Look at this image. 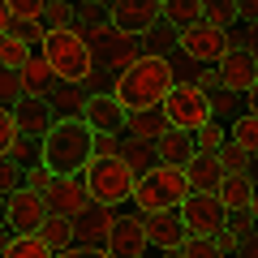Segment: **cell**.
<instances>
[{
	"label": "cell",
	"mask_w": 258,
	"mask_h": 258,
	"mask_svg": "<svg viewBox=\"0 0 258 258\" xmlns=\"http://www.w3.org/2000/svg\"><path fill=\"white\" fill-rule=\"evenodd\" d=\"M95 159V129L82 116L56 120L43 134V151H39V164L52 176H82L86 164Z\"/></svg>",
	"instance_id": "6da1fadb"
},
{
	"label": "cell",
	"mask_w": 258,
	"mask_h": 258,
	"mask_svg": "<svg viewBox=\"0 0 258 258\" xmlns=\"http://www.w3.org/2000/svg\"><path fill=\"white\" fill-rule=\"evenodd\" d=\"M168 86H172V64H168V56H147L142 52L138 60L116 78L112 99L125 112H142V108H159V99L168 95Z\"/></svg>",
	"instance_id": "7a4b0ae2"
},
{
	"label": "cell",
	"mask_w": 258,
	"mask_h": 258,
	"mask_svg": "<svg viewBox=\"0 0 258 258\" xmlns=\"http://www.w3.org/2000/svg\"><path fill=\"white\" fill-rule=\"evenodd\" d=\"M39 56L47 60L52 78H60V82H78V86H86V78L95 74L91 47L78 39V30H74V26H64V30H43Z\"/></svg>",
	"instance_id": "3957f363"
},
{
	"label": "cell",
	"mask_w": 258,
	"mask_h": 258,
	"mask_svg": "<svg viewBox=\"0 0 258 258\" xmlns=\"http://www.w3.org/2000/svg\"><path fill=\"white\" fill-rule=\"evenodd\" d=\"M82 181H86V194H91V203L120 211V207L129 203V194H134V181H138V176H134V168H129L125 159L112 151V155H95L91 164H86Z\"/></svg>",
	"instance_id": "277c9868"
},
{
	"label": "cell",
	"mask_w": 258,
	"mask_h": 258,
	"mask_svg": "<svg viewBox=\"0 0 258 258\" xmlns=\"http://www.w3.org/2000/svg\"><path fill=\"white\" fill-rule=\"evenodd\" d=\"M185 194H189V185H185L181 168L155 164V168H147V172L134 181L129 203H134V211H138V215H147V211H172V207H181Z\"/></svg>",
	"instance_id": "5b68a950"
},
{
	"label": "cell",
	"mask_w": 258,
	"mask_h": 258,
	"mask_svg": "<svg viewBox=\"0 0 258 258\" xmlns=\"http://www.w3.org/2000/svg\"><path fill=\"white\" fill-rule=\"evenodd\" d=\"M159 112H164L168 129H185V134H194V129H203L207 120H211L207 91H203V86H185V82L168 86V95L159 99Z\"/></svg>",
	"instance_id": "8992f818"
},
{
	"label": "cell",
	"mask_w": 258,
	"mask_h": 258,
	"mask_svg": "<svg viewBox=\"0 0 258 258\" xmlns=\"http://www.w3.org/2000/svg\"><path fill=\"white\" fill-rule=\"evenodd\" d=\"M176 215H181V224H185L189 237H220L224 220H228V211L220 207L215 194H185L181 207H176Z\"/></svg>",
	"instance_id": "52a82bcc"
},
{
	"label": "cell",
	"mask_w": 258,
	"mask_h": 258,
	"mask_svg": "<svg viewBox=\"0 0 258 258\" xmlns=\"http://www.w3.org/2000/svg\"><path fill=\"white\" fill-rule=\"evenodd\" d=\"M47 215V198L43 189H30V185H18V189L5 198V228L13 237H26V232H39Z\"/></svg>",
	"instance_id": "ba28073f"
},
{
	"label": "cell",
	"mask_w": 258,
	"mask_h": 258,
	"mask_svg": "<svg viewBox=\"0 0 258 258\" xmlns=\"http://www.w3.org/2000/svg\"><path fill=\"white\" fill-rule=\"evenodd\" d=\"M176 52H181L185 60H194V64H211L215 69V60L228 52V35L215 30V26H207V22H194V26L176 30Z\"/></svg>",
	"instance_id": "9c48e42d"
},
{
	"label": "cell",
	"mask_w": 258,
	"mask_h": 258,
	"mask_svg": "<svg viewBox=\"0 0 258 258\" xmlns=\"http://www.w3.org/2000/svg\"><path fill=\"white\" fill-rule=\"evenodd\" d=\"M103 254L108 258H142V254H151L138 211H116L112 232H108V241H103Z\"/></svg>",
	"instance_id": "30bf717a"
},
{
	"label": "cell",
	"mask_w": 258,
	"mask_h": 258,
	"mask_svg": "<svg viewBox=\"0 0 258 258\" xmlns=\"http://www.w3.org/2000/svg\"><path fill=\"white\" fill-rule=\"evenodd\" d=\"M215 86H224V91H254L258 86V56L254 52H237V47H228V52L215 60Z\"/></svg>",
	"instance_id": "8fae6325"
},
{
	"label": "cell",
	"mask_w": 258,
	"mask_h": 258,
	"mask_svg": "<svg viewBox=\"0 0 258 258\" xmlns=\"http://www.w3.org/2000/svg\"><path fill=\"white\" fill-rule=\"evenodd\" d=\"M112 220H116V211H112V207L86 203L78 215H69V228H74V245L103 249V241H108V232H112Z\"/></svg>",
	"instance_id": "7c38bea8"
},
{
	"label": "cell",
	"mask_w": 258,
	"mask_h": 258,
	"mask_svg": "<svg viewBox=\"0 0 258 258\" xmlns=\"http://www.w3.org/2000/svg\"><path fill=\"white\" fill-rule=\"evenodd\" d=\"M142 232H147V245L151 249H181L185 241H189V232H185L176 207H172V211H147V215H142Z\"/></svg>",
	"instance_id": "4fadbf2b"
},
{
	"label": "cell",
	"mask_w": 258,
	"mask_h": 258,
	"mask_svg": "<svg viewBox=\"0 0 258 258\" xmlns=\"http://www.w3.org/2000/svg\"><path fill=\"white\" fill-rule=\"evenodd\" d=\"M108 18H112V26H116L120 35L138 39L147 26L159 22V0H116V5L108 9Z\"/></svg>",
	"instance_id": "5bb4252c"
},
{
	"label": "cell",
	"mask_w": 258,
	"mask_h": 258,
	"mask_svg": "<svg viewBox=\"0 0 258 258\" xmlns=\"http://www.w3.org/2000/svg\"><path fill=\"white\" fill-rule=\"evenodd\" d=\"M13 125H18V134H30V138H43L47 129L56 125V116H52V108H47V99L43 95H22L18 103H13Z\"/></svg>",
	"instance_id": "9a60e30c"
},
{
	"label": "cell",
	"mask_w": 258,
	"mask_h": 258,
	"mask_svg": "<svg viewBox=\"0 0 258 258\" xmlns=\"http://www.w3.org/2000/svg\"><path fill=\"white\" fill-rule=\"evenodd\" d=\"M43 99H47V108H52L56 120H69V116H82V112H86L91 91L78 86V82H60V78H52V82L43 86Z\"/></svg>",
	"instance_id": "2e32d148"
},
{
	"label": "cell",
	"mask_w": 258,
	"mask_h": 258,
	"mask_svg": "<svg viewBox=\"0 0 258 258\" xmlns=\"http://www.w3.org/2000/svg\"><path fill=\"white\" fill-rule=\"evenodd\" d=\"M43 198H47V211H56V215H78L86 203H91L82 176H56V181L43 189Z\"/></svg>",
	"instance_id": "e0dca14e"
},
{
	"label": "cell",
	"mask_w": 258,
	"mask_h": 258,
	"mask_svg": "<svg viewBox=\"0 0 258 258\" xmlns=\"http://www.w3.org/2000/svg\"><path fill=\"white\" fill-rule=\"evenodd\" d=\"M142 56V43L134 35H120V39H112V43H103V47H95L91 52V60H95V69H103V74H112V78H120L129 69V64Z\"/></svg>",
	"instance_id": "ac0fdd59"
},
{
	"label": "cell",
	"mask_w": 258,
	"mask_h": 258,
	"mask_svg": "<svg viewBox=\"0 0 258 258\" xmlns=\"http://www.w3.org/2000/svg\"><path fill=\"white\" fill-rule=\"evenodd\" d=\"M215 198H220L224 211H258L254 172H224L220 185H215Z\"/></svg>",
	"instance_id": "d6986e66"
},
{
	"label": "cell",
	"mask_w": 258,
	"mask_h": 258,
	"mask_svg": "<svg viewBox=\"0 0 258 258\" xmlns=\"http://www.w3.org/2000/svg\"><path fill=\"white\" fill-rule=\"evenodd\" d=\"M125 116L129 112L120 108L112 95H91V99H86V112H82V120L95 129V134H112V138L125 134Z\"/></svg>",
	"instance_id": "ffe728a7"
},
{
	"label": "cell",
	"mask_w": 258,
	"mask_h": 258,
	"mask_svg": "<svg viewBox=\"0 0 258 258\" xmlns=\"http://www.w3.org/2000/svg\"><path fill=\"white\" fill-rule=\"evenodd\" d=\"M151 151H155V164H168V168H185L198 155V151H194V138L185 129H164V134L151 142Z\"/></svg>",
	"instance_id": "44dd1931"
},
{
	"label": "cell",
	"mask_w": 258,
	"mask_h": 258,
	"mask_svg": "<svg viewBox=\"0 0 258 258\" xmlns=\"http://www.w3.org/2000/svg\"><path fill=\"white\" fill-rule=\"evenodd\" d=\"M181 176H185V185H189V194H215V185H220V176H224V164L215 155H207V151H198V155L181 168Z\"/></svg>",
	"instance_id": "7402d4cb"
},
{
	"label": "cell",
	"mask_w": 258,
	"mask_h": 258,
	"mask_svg": "<svg viewBox=\"0 0 258 258\" xmlns=\"http://www.w3.org/2000/svg\"><path fill=\"white\" fill-rule=\"evenodd\" d=\"M207 103H211V120H215V125H228V120L241 116V112H254L249 91L237 95V91H224V86H215V91H207Z\"/></svg>",
	"instance_id": "603a6c76"
},
{
	"label": "cell",
	"mask_w": 258,
	"mask_h": 258,
	"mask_svg": "<svg viewBox=\"0 0 258 258\" xmlns=\"http://www.w3.org/2000/svg\"><path fill=\"white\" fill-rule=\"evenodd\" d=\"M116 155L134 168V176H142L147 168H155V151L147 138H134V134H116Z\"/></svg>",
	"instance_id": "cb8c5ba5"
},
{
	"label": "cell",
	"mask_w": 258,
	"mask_h": 258,
	"mask_svg": "<svg viewBox=\"0 0 258 258\" xmlns=\"http://www.w3.org/2000/svg\"><path fill=\"white\" fill-rule=\"evenodd\" d=\"M224 138H228L237 151H245V155H258V112L232 116L228 125H224Z\"/></svg>",
	"instance_id": "d4e9b609"
},
{
	"label": "cell",
	"mask_w": 258,
	"mask_h": 258,
	"mask_svg": "<svg viewBox=\"0 0 258 258\" xmlns=\"http://www.w3.org/2000/svg\"><path fill=\"white\" fill-rule=\"evenodd\" d=\"M168 64H172V82H185V86H203V91H215V69L211 64H194L185 60L181 52L168 56Z\"/></svg>",
	"instance_id": "484cf974"
},
{
	"label": "cell",
	"mask_w": 258,
	"mask_h": 258,
	"mask_svg": "<svg viewBox=\"0 0 258 258\" xmlns=\"http://www.w3.org/2000/svg\"><path fill=\"white\" fill-rule=\"evenodd\" d=\"M159 22L172 30H185L194 22H203V0H159Z\"/></svg>",
	"instance_id": "4316f807"
},
{
	"label": "cell",
	"mask_w": 258,
	"mask_h": 258,
	"mask_svg": "<svg viewBox=\"0 0 258 258\" xmlns=\"http://www.w3.org/2000/svg\"><path fill=\"white\" fill-rule=\"evenodd\" d=\"M164 129H168V120H164L159 108H142V112H129V116H125V134H134V138L155 142Z\"/></svg>",
	"instance_id": "83f0119b"
},
{
	"label": "cell",
	"mask_w": 258,
	"mask_h": 258,
	"mask_svg": "<svg viewBox=\"0 0 258 258\" xmlns=\"http://www.w3.org/2000/svg\"><path fill=\"white\" fill-rule=\"evenodd\" d=\"M13 78H18V95H43V86L52 82V69H47L43 56H30Z\"/></svg>",
	"instance_id": "f1b7e54d"
},
{
	"label": "cell",
	"mask_w": 258,
	"mask_h": 258,
	"mask_svg": "<svg viewBox=\"0 0 258 258\" xmlns=\"http://www.w3.org/2000/svg\"><path fill=\"white\" fill-rule=\"evenodd\" d=\"M35 237L43 241L47 249H64V245H74V228H69V215H56V211H47Z\"/></svg>",
	"instance_id": "f546056e"
},
{
	"label": "cell",
	"mask_w": 258,
	"mask_h": 258,
	"mask_svg": "<svg viewBox=\"0 0 258 258\" xmlns=\"http://www.w3.org/2000/svg\"><path fill=\"white\" fill-rule=\"evenodd\" d=\"M138 43H142L147 56H172L176 52V30L168 26V22H155V26H147L138 35Z\"/></svg>",
	"instance_id": "4dcf8cb0"
},
{
	"label": "cell",
	"mask_w": 258,
	"mask_h": 258,
	"mask_svg": "<svg viewBox=\"0 0 258 258\" xmlns=\"http://www.w3.org/2000/svg\"><path fill=\"white\" fill-rule=\"evenodd\" d=\"M30 56H35V47H30L26 39H18V35H0V69H13V74H18Z\"/></svg>",
	"instance_id": "1f68e13d"
},
{
	"label": "cell",
	"mask_w": 258,
	"mask_h": 258,
	"mask_svg": "<svg viewBox=\"0 0 258 258\" xmlns=\"http://www.w3.org/2000/svg\"><path fill=\"white\" fill-rule=\"evenodd\" d=\"M52 254H56V249H47L35 232H26V237H13L0 258H52Z\"/></svg>",
	"instance_id": "d6a6232c"
},
{
	"label": "cell",
	"mask_w": 258,
	"mask_h": 258,
	"mask_svg": "<svg viewBox=\"0 0 258 258\" xmlns=\"http://www.w3.org/2000/svg\"><path fill=\"white\" fill-rule=\"evenodd\" d=\"M39 26H43V30H64V26H74V0H47Z\"/></svg>",
	"instance_id": "836d02e7"
},
{
	"label": "cell",
	"mask_w": 258,
	"mask_h": 258,
	"mask_svg": "<svg viewBox=\"0 0 258 258\" xmlns=\"http://www.w3.org/2000/svg\"><path fill=\"white\" fill-rule=\"evenodd\" d=\"M78 30V39H82L86 47H103V43H112V39H120V30L112 26V18H103V22H91V26H74Z\"/></svg>",
	"instance_id": "e575fe53"
},
{
	"label": "cell",
	"mask_w": 258,
	"mask_h": 258,
	"mask_svg": "<svg viewBox=\"0 0 258 258\" xmlns=\"http://www.w3.org/2000/svg\"><path fill=\"white\" fill-rule=\"evenodd\" d=\"M203 22L215 30H228L237 26V9H232V0H203Z\"/></svg>",
	"instance_id": "d590c367"
},
{
	"label": "cell",
	"mask_w": 258,
	"mask_h": 258,
	"mask_svg": "<svg viewBox=\"0 0 258 258\" xmlns=\"http://www.w3.org/2000/svg\"><path fill=\"white\" fill-rule=\"evenodd\" d=\"M39 151H43V138H30V134H18V142H13L9 159H13L18 168H30V164H39Z\"/></svg>",
	"instance_id": "8d00e7d4"
},
{
	"label": "cell",
	"mask_w": 258,
	"mask_h": 258,
	"mask_svg": "<svg viewBox=\"0 0 258 258\" xmlns=\"http://www.w3.org/2000/svg\"><path fill=\"white\" fill-rule=\"evenodd\" d=\"M215 159L224 164V172H254V155H245V151H237L228 138H224V147L215 151Z\"/></svg>",
	"instance_id": "74e56055"
},
{
	"label": "cell",
	"mask_w": 258,
	"mask_h": 258,
	"mask_svg": "<svg viewBox=\"0 0 258 258\" xmlns=\"http://www.w3.org/2000/svg\"><path fill=\"white\" fill-rule=\"evenodd\" d=\"M194 151H207V155H215V151L224 147V125H215V120H207L203 129H194Z\"/></svg>",
	"instance_id": "f35d334b"
},
{
	"label": "cell",
	"mask_w": 258,
	"mask_h": 258,
	"mask_svg": "<svg viewBox=\"0 0 258 258\" xmlns=\"http://www.w3.org/2000/svg\"><path fill=\"white\" fill-rule=\"evenodd\" d=\"M181 258H228V254L220 249V241H215V237H189L181 245Z\"/></svg>",
	"instance_id": "ab89813d"
},
{
	"label": "cell",
	"mask_w": 258,
	"mask_h": 258,
	"mask_svg": "<svg viewBox=\"0 0 258 258\" xmlns=\"http://www.w3.org/2000/svg\"><path fill=\"white\" fill-rule=\"evenodd\" d=\"M0 35H18V39H26L30 47L43 43V26H39V22H26V18H9V26L0 30Z\"/></svg>",
	"instance_id": "60d3db41"
},
{
	"label": "cell",
	"mask_w": 258,
	"mask_h": 258,
	"mask_svg": "<svg viewBox=\"0 0 258 258\" xmlns=\"http://www.w3.org/2000/svg\"><path fill=\"white\" fill-rule=\"evenodd\" d=\"M108 18V5L99 0H74V26H91V22H103Z\"/></svg>",
	"instance_id": "b9f144b4"
},
{
	"label": "cell",
	"mask_w": 258,
	"mask_h": 258,
	"mask_svg": "<svg viewBox=\"0 0 258 258\" xmlns=\"http://www.w3.org/2000/svg\"><path fill=\"white\" fill-rule=\"evenodd\" d=\"M13 142H18V125H13V112L0 108V159H9Z\"/></svg>",
	"instance_id": "7bdbcfd3"
},
{
	"label": "cell",
	"mask_w": 258,
	"mask_h": 258,
	"mask_svg": "<svg viewBox=\"0 0 258 258\" xmlns=\"http://www.w3.org/2000/svg\"><path fill=\"white\" fill-rule=\"evenodd\" d=\"M18 185H22V168L13 164V159H0V203H5Z\"/></svg>",
	"instance_id": "ee69618b"
},
{
	"label": "cell",
	"mask_w": 258,
	"mask_h": 258,
	"mask_svg": "<svg viewBox=\"0 0 258 258\" xmlns=\"http://www.w3.org/2000/svg\"><path fill=\"white\" fill-rule=\"evenodd\" d=\"M43 5H47V0H9V18L39 22V18H43Z\"/></svg>",
	"instance_id": "f6af8a7d"
},
{
	"label": "cell",
	"mask_w": 258,
	"mask_h": 258,
	"mask_svg": "<svg viewBox=\"0 0 258 258\" xmlns=\"http://www.w3.org/2000/svg\"><path fill=\"white\" fill-rule=\"evenodd\" d=\"M52 181H56V176L47 172L43 164H30V168H22V185H30V189H47Z\"/></svg>",
	"instance_id": "bcb514c9"
},
{
	"label": "cell",
	"mask_w": 258,
	"mask_h": 258,
	"mask_svg": "<svg viewBox=\"0 0 258 258\" xmlns=\"http://www.w3.org/2000/svg\"><path fill=\"white\" fill-rule=\"evenodd\" d=\"M22 95H18V78H13V69H0V108H13Z\"/></svg>",
	"instance_id": "7dc6e473"
},
{
	"label": "cell",
	"mask_w": 258,
	"mask_h": 258,
	"mask_svg": "<svg viewBox=\"0 0 258 258\" xmlns=\"http://www.w3.org/2000/svg\"><path fill=\"white\" fill-rule=\"evenodd\" d=\"M52 258H108L103 249H86V245H64V249H56Z\"/></svg>",
	"instance_id": "c3c4849f"
},
{
	"label": "cell",
	"mask_w": 258,
	"mask_h": 258,
	"mask_svg": "<svg viewBox=\"0 0 258 258\" xmlns=\"http://www.w3.org/2000/svg\"><path fill=\"white\" fill-rule=\"evenodd\" d=\"M232 9H237V22H254L258 18V0H232Z\"/></svg>",
	"instance_id": "681fc988"
},
{
	"label": "cell",
	"mask_w": 258,
	"mask_h": 258,
	"mask_svg": "<svg viewBox=\"0 0 258 258\" xmlns=\"http://www.w3.org/2000/svg\"><path fill=\"white\" fill-rule=\"evenodd\" d=\"M116 151V138L112 134H95V155H112Z\"/></svg>",
	"instance_id": "f907efd6"
},
{
	"label": "cell",
	"mask_w": 258,
	"mask_h": 258,
	"mask_svg": "<svg viewBox=\"0 0 258 258\" xmlns=\"http://www.w3.org/2000/svg\"><path fill=\"white\" fill-rule=\"evenodd\" d=\"M9 26V0H0V30Z\"/></svg>",
	"instance_id": "816d5d0a"
},
{
	"label": "cell",
	"mask_w": 258,
	"mask_h": 258,
	"mask_svg": "<svg viewBox=\"0 0 258 258\" xmlns=\"http://www.w3.org/2000/svg\"><path fill=\"white\" fill-rule=\"evenodd\" d=\"M9 241H13V232L5 228V224H0V254H5V245H9Z\"/></svg>",
	"instance_id": "f5cc1de1"
},
{
	"label": "cell",
	"mask_w": 258,
	"mask_h": 258,
	"mask_svg": "<svg viewBox=\"0 0 258 258\" xmlns=\"http://www.w3.org/2000/svg\"><path fill=\"white\" fill-rule=\"evenodd\" d=\"M0 224H5V203H0Z\"/></svg>",
	"instance_id": "db71d44e"
},
{
	"label": "cell",
	"mask_w": 258,
	"mask_h": 258,
	"mask_svg": "<svg viewBox=\"0 0 258 258\" xmlns=\"http://www.w3.org/2000/svg\"><path fill=\"white\" fill-rule=\"evenodd\" d=\"M99 5H108V9H112V5H116V0H99Z\"/></svg>",
	"instance_id": "11a10c76"
},
{
	"label": "cell",
	"mask_w": 258,
	"mask_h": 258,
	"mask_svg": "<svg viewBox=\"0 0 258 258\" xmlns=\"http://www.w3.org/2000/svg\"><path fill=\"white\" fill-rule=\"evenodd\" d=\"M142 258H151V254H142Z\"/></svg>",
	"instance_id": "9f6ffc18"
}]
</instances>
